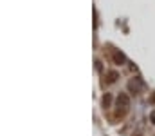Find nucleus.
Instances as JSON below:
<instances>
[{
  "label": "nucleus",
  "instance_id": "nucleus-7",
  "mask_svg": "<svg viewBox=\"0 0 155 136\" xmlns=\"http://www.w3.org/2000/svg\"><path fill=\"white\" fill-rule=\"evenodd\" d=\"M150 120H152V122L155 124V113H152V116H150Z\"/></svg>",
  "mask_w": 155,
  "mask_h": 136
},
{
  "label": "nucleus",
  "instance_id": "nucleus-4",
  "mask_svg": "<svg viewBox=\"0 0 155 136\" xmlns=\"http://www.w3.org/2000/svg\"><path fill=\"white\" fill-rule=\"evenodd\" d=\"M114 62H116L117 65H123V64L126 62V56H124L123 53H119V51H117V53H114Z\"/></svg>",
  "mask_w": 155,
  "mask_h": 136
},
{
  "label": "nucleus",
  "instance_id": "nucleus-6",
  "mask_svg": "<svg viewBox=\"0 0 155 136\" xmlns=\"http://www.w3.org/2000/svg\"><path fill=\"white\" fill-rule=\"evenodd\" d=\"M96 67H97V71H101V69H103V65H101V62H99V60H96Z\"/></svg>",
  "mask_w": 155,
  "mask_h": 136
},
{
  "label": "nucleus",
  "instance_id": "nucleus-2",
  "mask_svg": "<svg viewBox=\"0 0 155 136\" xmlns=\"http://www.w3.org/2000/svg\"><path fill=\"white\" fill-rule=\"evenodd\" d=\"M128 89H130L132 94H139V92H143V89H144V84H143L141 78H132L128 82Z\"/></svg>",
  "mask_w": 155,
  "mask_h": 136
},
{
  "label": "nucleus",
  "instance_id": "nucleus-5",
  "mask_svg": "<svg viewBox=\"0 0 155 136\" xmlns=\"http://www.w3.org/2000/svg\"><path fill=\"white\" fill-rule=\"evenodd\" d=\"M117 78H119V75H117L116 71H110V73L107 75V84H116Z\"/></svg>",
  "mask_w": 155,
  "mask_h": 136
},
{
  "label": "nucleus",
  "instance_id": "nucleus-3",
  "mask_svg": "<svg viewBox=\"0 0 155 136\" xmlns=\"http://www.w3.org/2000/svg\"><path fill=\"white\" fill-rule=\"evenodd\" d=\"M101 105H103V109H108V107L112 105V94H110V92H107V94H103V100H101Z\"/></svg>",
  "mask_w": 155,
  "mask_h": 136
},
{
  "label": "nucleus",
  "instance_id": "nucleus-1",
  "mask_svg": "<svg viewBox=\"0 0 155 136\" xmlns=\"http://www.w3.org/2000/svg\"><path fill=\"white\" fill-rule=\"evenodd\" d=\"M117 111L124 116L126 114V111H128V107H130V98H128V94H124V92H121L119 96H117Z\"/></svg>",
  "mask_w": 155,
  "mask_h": 136
}]
</instances>
